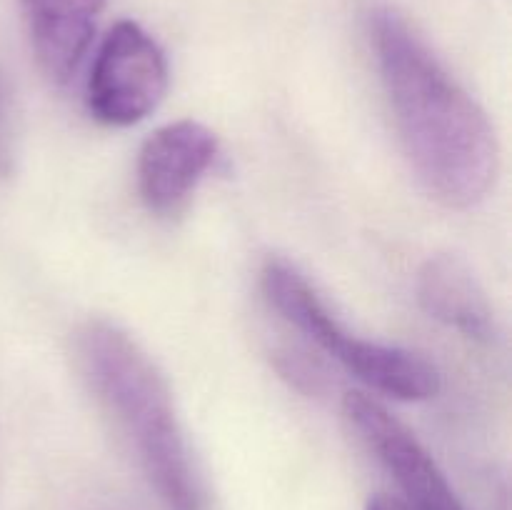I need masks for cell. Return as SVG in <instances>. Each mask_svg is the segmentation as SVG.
I'll list each match as a JSON object with an SVG mask.
<instances>
[{
    "label": "cell",
    "instance_id": "obj_9",
    "mask_svg": "<svg viewBox=\"0 0 512 510\" xmlns=\"http://www.w3.org/2000/svg\"><path fill=\"white\" fill-rule=\"evenodd\" d=\"M10 165H13V133H10L8 100L0 83V175H8Z\"/></svg>",
    "mask_w": 512,
    "mask_h": 510
},
{
    "label": "cell",
    "instance_id": "obj_4",
    "mask_svg": "<svg viewBox=\"0 0 512 510\" xmlns=\"http://www.w3.org/2000/svg\"><path fill=\"white\" fill-rule=\"evenodd\" d=\"M168 83V60L158 40L133 20H118L90 65L85 100L98 123L130 128L163 103Z\"/></svg>",
    "mask_w": 512,
    "mask_h": 510
},
{
    "label": "cell",
    "instance_id": "obj_3",
    "mask_svg": "<svg viewBox=\"0 0 512 510\" xmlns=\"http://www.w3.org/2000/svg\"><path fill=\"white\" fill-rule=\"evenodd\" d=\"M260 288L270 308L338 360L353 378L380 395L403 403L430 400L440 393V373L430 360L398 345L350 333L313 283L285 258H268Z\"/></svg>",
    "mask_w": 512,
    "mask_h": 510
},
{
    "label": "cell",
    "instance_id": "obj_10",
    "mask_svg": "<svg viewBox=\"0 0 512 510\" xmlns=\"http://www.w3.org/2000/svg\"><path fill=\"white\" fill-rule=\"evenodd\" d=\"M365 510H418L413 508L410 503H405L400 495H390V493H378L368 500Z\"/></svg>",
    "mask_w": 512,
    "mask_h": 510
},
{
    "label": "cell",
    "instance_id": "obj_6",
    "mask_svg": "<svg viewBox=\"0 0 512 510\" xmlns=\"http://www.w3.org/2000/svg\"><path fill=\"white\" fill-rule=\"evenodd\" d=\"M218 135L198 120H175L148 135L138 153V193L155 215H173L218 158Z\"/></svg>",
    "mask_w": 512,
    "mask_h": 510
},
{
    "label": "cell",
    "instance_id": "obj_8",
    "mask_svg": "<svg viewBox=\"0 0 512 510\" xmlns=\"http://www.w3.org/2000/svg\"><path fill=\"white\" fill-rule=\"evenodd\" d=\"M418 303L438 323L475 343H495L498 320L488 293L463 258L438 253L418 273Z\"/></svg>",
    "mask_w": 512,
    "mask_h": 510
},
{
    "label": "cell",
    "instance_id": "obj_1",
    "mask_svg": "<svg viewBox=\"0 0 512 510\" xmlns=\"http://www.w3.org/2000/svg\"><path fill=\"white\" fill-rule=\"evenodd\" d=\"M368 40L405 155L435 200L468 210L488 198L500 168L483 105L450 75L393 8H373Z\"/></svg>",
    "mask_w": 512,
    "mask_h": 510
},
{
    "label": "cell",
    "instance_id": "obj_5",
    "mask_svg": "<svg viewBox=\"0 0 512 510\" xmlns=\"http://www.w3.org/2000/svg\"><path fill=\"white\" fill-rule=\"evenodd\" d=\"M343 415L365 448L388 470L405 503L418 510H465L428 448L383 403L353 390L343 398Z\"/></svg>",
    "mask_w": 512,
    "mask_h": 510
},
{
    "label": "cell",
    "instance_id": "obj_2",
    "mask_svg": "<svg viewBox=\"0 0 512 510\" xmlns=\"http://www.w3.org/2000/svg\"><path fill=\"white\" fill-rule=\"evenodd\" d=\"M75 365L113 415L145 478L168 510H213L173 390L143 345L110 320H88L73 335Z\"/></svg>",
    "mask_w": 512,
    "mask_h": 510
},
{
    "label": "cell",
    "instance_id": "obj_7",
    "mask_svg": "<svg viewBox=\"0 0 512 510\" xmlns=\"http://www.w3.org/2000/svg\"><path fill=\"white\" fill-rule=\"evenodd\" d=\"M105 0H20L25 33L40 70L68 83L93 43Z\"/></svg>",
    "mask_w": 512,
    "mask_h": 510
}]
</instances>
